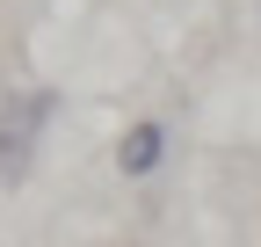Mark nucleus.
Here are the masks:
<instances>
[{"label": "nucleus", "instance_id": "1", "mask_svg": "<svg viewBox=\"0 0 261 247\" xmlns=\"http://www.w3.org/2000/svg\"><path fill=\"white\" fill-rule=\"evenodd\" d=\"M51 116H58V95H51V87H37V95H8V102H0V182H22V175H29L37 138H44Z\"/></svg>", "mask_w": 261, "mask_h": 247}, {"label": "nucleus", "instance_id": "2", "mask_svg": "<svg viewBox=\"0 0 261 247\" xmlns=\"http://www.w3.org/2000/svg\"><path fill=\"white\" fill-rule=\"evenodd\" d=\"M160 160H167V124H130L123 145H116V167L123 175H152Z\"/></svg>", "mask_w": 261, "mask_h": 247}]
</instances>
